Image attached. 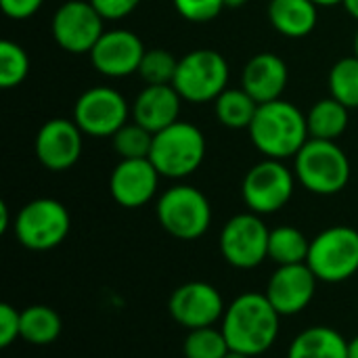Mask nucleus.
<instances>
[{"label":"nucleus","mask_w":358,"mask_h":358,"mask_svg":"<svg viewBox=\"0 0 358 358\" xmlns=\"http://www.w3.org/2000/svg\"><path fill=\"white\" fill-rule=\"evenodd\" d=\"M279 323L281 315L266 294L245 292L227 306L220 329L231 350L256 358L271 350L277 342Z\"/></svg>","instance_id":"nucleus-1"},{"label":"nucleus","mask_w":358,"mask_h":358,"mask_svg":"<svg viewBox=\"0 0 358 358\" xmlns=\"http://www.w3.org/2000/svg\"><path fill=\"white\" fill-rule=\"evenodd\" d=\"M248 132L254 147L264 157L281 162L287 157H296L310 138L306 113L283 99L262 103Z\"/></svg>","instance_id":"nucleus-2"},{"label":"nucleus","mask_w":358,"mask_h":358,"mask_svg":"<svg viewBox=\"0 0 358 358\" xmlns=\"http://www.w3.org/2000/svg\"><path fill=\"white\" fill-rule=\"evenodd\" d=\"M294 174L315 195H338L350 182V159L336 141L308 138L294 157Z\"/></svg>","instance_id":"nucleus-3"},{"label":"nucleus","mask_w":358,"mask_h":358,"mask_svg":"<svg viewBox=\"0 0 358 358\" xmlns=\"http://www.w3.org/2000/svg\"><path fill=\"white\" fill-rule=\"evenodd\" d=\"M149 159L164 178H187L206 159V136L195 124L178 120L153 134Z\"/></svg>","instance_id":"nucleus-4"},{"label":"nucleus","mask_w":358,"mask_h":358,"mask_svg":"<svg viewBox=\"0 0 358 358\" xmlns=\"http://www.w3.org/2000/svg\"><path fill=\"white\" fill-rule=\"evenodd\" d=\"M159 227L174 239L193 241L208 233L212 206L208 197L191 185H174L164 191L155 206Z\"/></svg>","instance_id":"nucleus-5"},{"label":"nucleus","mask_w":358,"mask_h":358,"mask_svg":"<svg viewBox=\"0 0 358 358\" xmlns=\"http://www.w3.org/2000/svg\"><path fill=\"white\" fill-rule=\"evenodd\" d=\"M306 264L319 283H344L358 273V231L352 227H329L310 239Z\"/></svg>","instance_id":"nucleus-6"},{"label":"nucleus","mask_w":358,"mask_h":358,"mask_svg":"<svg viewBox=\"0 0 358 358\" xmlns=\"http://www.w3.org/2000/svg\"><path fill=\"white\" fill-rule=\"evenodd\" d=\"M71 229L67 208L50 197H38L25 203L13 222L17 241L31 252H48L59 248Z\"/></svg>","instance_id":"nucleus-7"},{"label":"nucleus","mask_w":358,"mask_h":358,"mask_svg":"<svg viewBox=\"0 0 358 358\" xmlns=\"http://www.w3.org/2000/svg\"><path fill=\"white\" fill-rule=\"evenodd\" d=\"M174 88L187 103L216 101L229 84V63L212 48H197L178 59Z\"/></svg>","instance_id":"nucleus-8"},{"label":"nucleus","mask_w":358,"mask_h":358,"mask_svg":"<svg viewBox=\"0 0 358 358\" xmlns=\"http://www.w3.org/2000/svg\"><path fill=\"white\" fill-rule=\"evenodd\" d=\"M296 189V174L281 162L264 157L252 166L241 182V197L250 212L268 216L283 210Z\"/></svg>","instance_id":"nucleus-9"},{"label":"nucleus","mask_w":358,"mask_h":358,"mask_svg":"<svg viewBox=\"0 0 358 358\" xmlns=\"http://www.w3.org/2000/svg\"><path fill=\"white\" fill-rule=\"evenodd\" d=\"M271 231L262 216L254 212L235 214L220 231V254L233 268L252 271L268 258Z\"/></svg>","instance_id":"nucleus-10"},{"label":"nucleus","mask_w":358,"mask_h":358,"mask_svg":"<svg viewBox=\"0 0 358 358\" xmlns=\"http://www.w3.org/2000/svg\"><path fill=\"white\" fill-rule=\"evenodd\" d=\"M130 107L122 92L109 86H94L84 90L73 105V122L92 138H111L124 124H128Z\"/></svg>","instance_id":"nucleus-11"},{"label":"nucleus","mask_w":358,"mask_h":358,"mask_svg":"<svg viewBox=\"0 0 358 358\" xmlns=\"http://www.w3.org/2000/svg\"><path fill=\"white\" fill-rule=\"evenodd\" d=\"M105 19L90 0H67L61 4L50 23L55 42L71 55H90L99 38L105 34Z\"/></svg>","instance_id":"nucleus-12"},{"label":"nucleus","mask_w":358,"mask_h":358,"mask_svg":"<svg viewBox=\"0 0 358 358\" xmlns=\"http://www.w3.org/2000/svg\"><path fill=\"white\" fill-rule=\"evenodd\" d=\"M170 317L185 327L201 329V327H214L224 317V300L220 292L206 281H189L176 287L168 300Z\"/></svg>","instance_id":"nucleus-13"},{"label":"nucleus","mask_w":358,"mask_h":358,"mask_svg":"<svg viewBox=\"0 0 358 358\" xmlns=\"http://www.w3.org/2000/svg\"><path fill=\"white\" fill-rule=\"evenodd\" d=\"M84 132L73 120L52 117L36 134L34 151L38 162L50 172H65L73 168L82 155Z\"/></svg>","instance_id":"nucleus-14"},{"label":"nucleus","mask_w":358,"mask_h":358,"mask_svg":"<svg viewBox=\"0 0 358 358\" xmlns=\"http://www.w3.org/2000/svg\"><path fill=\"white\" fill-rule=\"evenodd\" d=\"M145 50L143 40L134 31L109 29L90 50V63L105 78H126L138 73Z\"/></svg>","instance_id":"nucleus-15"},{"label":"nucleus","mask_w":358,"mask_h":358,"mask_svg":"<svg viewBox=\"0 0 358 358\" xmlns=\"http://www.w3.org/2000/svg\"><path fill=\"white\" fill-rule=\"evenodd\" d=\"M319 279L306 262L277 266L266 285V298L281 317H296L308 308L317 294Z\"/></svg>","instance_id":"nucleus-16"},{"label":"nucleus","mask_w":358,"mask_h":358,"mask_svg":"<svg viewBox=\"0 0 358 358\" xmlns=\"http://www.w3.org/2000/svg\"><path fill=\"white\" fill-rule=\"evenodd\" d=\"M159 178L162 174L149 157L122 159L109 176V193L117 206L136 210L155 197Z\"/></svg>","instance_id":"nucleus-17"},{"label":"nucleus","mask_w":358,"mask_h":358,"mask_svg":"<svg viewBox=\"0 0 358 358\" xmlns=\"http://www.w3.org/2000/svg\"><path fill=\"white\" fill-rule=\"evenodd\" d=\"M289 71L287 63L275 52L254 55L241 73V88L258 103H271L281 99L287 88Z\"/></svg>","instance_id":"nucleus-18"},{"label":"nucleus","mask_w":358,"mask_h":358,"mask_svg":"<svg viewBox=\"0 0 358 358\" xmlns=\"http://www.w3.org/2000/svg\"><path fill=\"white\" fill-rule=\"evenodd\" d=\"M180 105L182 96L174 84H147L134 99L132 117L136 124L155 134L178 122Z\"/></svg>","instance_id":"nucleus-19"},{"label":"nucleus","mask_w":358,"mask_h":358,"mask_svg":"<svg viewBox=\"0 0 358 358\" xmlns=\"http://www.w3.org/2000/svg\"><path fill=\"white\" fill-rule=\"evenodd\" d=\"M268 21L285 38H306L319 23V6L313 0H271Z\"/></svg>","instance_id":"nucleus-20"},{"label":"nucleus","mask_w":358,"mask_h":358,"mask_svg":"<svg viewBox=\"0 0 358 358\" xmlns=\"http://www.w3.org/2000/svg\"><path fill=\"white\" fill-rule=\"evenodd\" d=\"M287 358H348V340L329 325H313L292 340Z\"/></svg>","instance_id":"nucleus-21"},{"label":"nucleus","mask_w":358,"mask_h":358,"mask_svg":"<svg viewBox=\"0 0 358 358\" xmlns=\"http://www.w3.org/2000/svg\"><path fill=\"white\" fill-rule=\"evenodd\" d=\"M350 109L336 101L334 96L317 101L308 113H306V124H308V134L310 138L319 141H338L350 124Z\"/></svg>","instance_id":"nucleus-22"},{"label":"nucleus","mask_w":358,"mask_h":358,"mask_svg":"<svg viewBox=\"0 0 358 358\" xmlns=\"http://www.w3.org/2000/svg\"><path fill=\"white\" fill-rule=\"evenodd\" d=\"M63 323L55 308L34 304L21 310V340L34 346H48L61 336Z\"/></svg>","instance_id":"nucleus-23"},{"label":"nucleus","mask_w":358,"mask_h":358,"mask_svg":"<svg viewBox=\"0 0 358 358\" xmlns=\"http://www.w3.org/2000/svg\"><path fill=\"white\" fill-rule=\"evenodd\" d=\"M258 103L243 90V88H227L216 101H214V113L216 120L231 130H243L250 128V124L256 117Z\"/></svg>","instance_id":"nucleus-24"},{"label":"nucleus","mask_w":358,"mask_h":358,"mask_svg":"<svg viewBox=\"0 0 358 358\" xmlns=\"http://www.w3.org/2000/svg\"><path fill=\"white\" fill-rule=\"evenodd\" d=\"M308 250H310V241L306 239V235L300 229H296L292 224H283V227H277L271 231L268 258L277 266L306 262Z\"/></svg>","instance_id":"nucleus-25"},{"label":"nucleus","mask_w":358,"mask_h":358,"mask_svg":"<svg viewBox=\"0 0 358 358\" xmlns=\"http://www.w3.org/2000/svg\"><path fill=\"white\" fill-rule=\"evenodd\" d=\"M329 92L348 109H358V57L340 59L329 71Z\"/></svg>","instance_id":"nucleus-26"},{"label":"nucleus","mask_w":358,"mask_h":358,"mask_svg":"<svg viewBox=\"0 0 358 358\" xmlns=\"http://www.w3.org/2000/svg\"><path fill=\"white\" fill-rule=\"evenodd\" d=\"M229 352H231L229 342L222 329L216 327L191 329L182 344L185 358H224Z\"/></svg>","instance_id":"nucleus-27"},{"label":"nucleus","mask_w":358,"mask_h":358,"mask_svg":"<svg viewBox=\"0 0 358 358\" xmlns=\"http://www.w3.org/2000/svg\"><path fill=\"white\" fill-rule=\"evenodd\" d=\"M111 143H113V151L122 159H143V157H149L151 153L153 132L132 122V124H124L111 136Z\"/></svg>","instance_id":"nucleus-28"},{"label":"nucleus","mask_w":358,"mask_h":358,"mask_svg":"<svg viewBox=\"0 0 358 358\" xmlns=\"http://www.w3.org/2000/svg\"><path fill=\"white\" fill-rule=\"evenodd\" d=\"M29 73V57L13 40L0 42V88H17Z\"/></svg>","instance_id":"nucleus-29"},{"label":"nucleus","mask_w":358,"mask_h":358,"mask_svg":"<svg viewBox=\"0 0 358 358\" xmlns=\"http://www.w3.org/2000/svg\"><path fill=\"white\" fill-rule=\"evenodd\" d=\"M178 59L168 52L166 48H151L145 50L138 76L143 78L145 84H172L176 76Z\"/></svg>","instance_id":"nucleus-30"},{"label":"nucleus","mask_w":358,"mask_h":358,"mask_svg":"<svg viewBox=\"0 0 358 358\" xmlns=\"http://www.w3.org/2000/svg\"><path fill=\"white\" fill-rule=\"evenodd\" d=\"M172 2L176 13L193 23H208L216 19L224 8L222 0H172Z\"/></svg>","instance_id":"nucleus-31"},{"label":"nucleus","mask_w":358,"mask_h":358,"mask_svg":"<svg viewBox=\"0 0 358 358\" xmlns=\"http://www.w3.org/2000/svg\"><path fill=\"white\" fill-rule=\"evenodd\" d=\"M17 338H21V310L0 304V346L8 348Z\"/></svg>","instance_id":"nucleus-32"},{"label":"nucleus","mask_w":358,"mask_h":358,"mask_svg":"<svg viewBox=\"0 0 358 358\" xmlns=\"http://www.w3.org/2000/svg\"><path fill=\"white\" fill-rule=\"evenodd\" d=\"M105 21H120L136 10L141 0H90Z\"/></svg>","instance_id":"nucleus-33"},{"label":"nucleus","mask_w":358,"mask_h":358,"mask_svg":"<svg viewBox=\"0 0 358 358\" xmlns=\"http://www.w3.org/2000/svg\"><path fill=\"white\" fill-rule=\"evenodd\" d=\"M42 4H44V0H0L2 13L10 19H17V21L34 17Z\"/></svg>","instance_id":"nucleus-34"},{"label":"nucleus","mask_w":358,"mask_h":358,"mask_svg":"<svg viewBox=\"0 0 358 358\" xmlns=\"http://www.w3.org/2000/svg\"><path fill=\"white\" fill-rule=\"evenodd\" d=\"M10 227V214H8V206L2 201L0 203V233H6Z\"/></svg>","instance_id":"nucleus-35"},{"label":"nucleus","mask_w":358,"mask_h":358,"mask_svg":"<svg viewBox=\"0 0 358 358\" xmlns=\"http://www.w3.org/2000/svg\"><path fill=\"white\" fill-rule=\"evenodd\" d=\"M342 4H344V8L348 10V15L355 17L358 21V0H344Z\"/></svg>","instance_id":"nucleus-36"},{"label":"nucleus","mask_w":358,"mask_h":358,"mask_svg":"<svg viewBox=\"0 0 358 358\" xmlns=\"http://www.w3.org/2000/svg\"><path fill=\"white\" fill-rule=\"evenodd\" d=\"M348 358H358V336L348 342Z\"/></svg>","instance_id":"nucleus-37"},{"label":"nucleus","mask_w":358,"mask_h":358,"mask_svg":"<svg viewBox=\"0 0 358 358\" xmlns=\"http://www.w3.org/2000/svg\"><path fill=\"white\" fill-rule=\"evenodd\" d=\"M224 2V8H241L248 0H222Z\"/></svg>","instance_id":"nucleus-38"},{"label":"nucleus","mask_w":358,"mask_h":358,"mask_svg":"<svg viewBox=\"0 0 358 358\" xmlns=\"http://www.w3.org/2000/svg\"><path fill=\"white\" fill-rule=\"evenodd\" d=\"M313 2L321 8V6H336V4H342L344 0H313Z\"/></svg>","instance_id":"nucleus-39"},{"label":"nucleus","mask_w":358,"mask_h":358,"mask_svg":"<svg viewBox=\"0 0 358 358\" xmlns=\"http://www.w3.org/2000/svg\"><path fill=\"white\" fill-rule=\"evenodd\" d=\"M224 358H252V357H248V355H241V352H235V350H231L229 355Z\"/></svg>","instance_id":"nucleus-40"},{"label":"nucleus","mask_w":358,"mask_h":358,"mask_svg":"<svg viewBox=\"0 0 358 358\" xmlns=\"http://www.w3.org/2000/svg\"><path fill=\"white\" fill-rule=\"evenodd\" d=\"M355 50H357L355 55H357V57H358V34H357V40H355Z\"/></svg>","instance_id":"nucleus-41"}]
</instances>
